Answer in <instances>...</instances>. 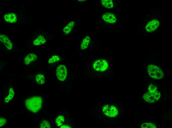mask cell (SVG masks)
I'll return each mask as SVG.
<instances>
[{"label":"cell","mask_w":172,"mask_h":128,"mask_svg":"<svg viewBox=\"0 0 172 128\" xmlns=\"http://www.w3.org/2000/svg\"><path fill=\"white\" fill-rule=\"evenodd\" d=\"M49 38L42 34H39L32 36L27 44V46L29 48L41 47L48 42Z\"/></svg>","instance_id":"3"},{"label":"cell","mask_w":172,"mask_h":128,"mask_svg":"<svg viewBox=\"0 0 172 128\" xmlns=\"http://www.w3.org/2000/svg\"><path fill=\"white\" fill-rule=\"evenodd\" d=\"M142 128H156V127L155 125L152 123L148 122L143 124L141 126Z\"/></svg>","instance_id":"21"},{"label":"cell","mask_w":172,"mask_h":128,"mask_svg":"<svg viewBox=\"0 0 172 128\" xmlns=\"http://www.w3.org/2000/svg\"><path fill=\"white\" fill-rule=\"evenodd\" d=\"M63 60V58L59 55H48L46 58L47 68H49L56 67L62 63Z\"/></svg>","instance_id":"8"},{"label":"cell","mask_w":172,"mask_h":128,"mask_svg":"<svg viewBox=\"0 0 172 128\" xmlns=\"http://www.w3.org/2000/svg\"><path fill=\"white\" fill-rule=\"evenodd\" d=\"M22 64L26 68H31L36 65L39 61L37 54L35 52H30L26 54L23 58Z\"/></svg>","instance_id":"4"},{"label":"cell","mask_w":172,"mask_h":128,"mask_svg":"<svg viewBox=\"0 0 172 128\" xmlns=\"http://www.w3.org/2000/svg\"><path fill=\"white\" fill-rule=\"evenodd\" d=\"M149 91H153L157 90V87L153 84H151L149 85L148 87Z\"/></svg>","instance_id":"23"},{"label":"cell","mask_w":172,"mask_h":128,"mask_svg":"<svg viewBox=\"0 0 172 128\" xmlns=\"http://www.w3.org/2000/svg\"><path fill=\"white\" fill-rule=\"evenodd\" d=\"M101 2L102 5L106 8L110 9L113 7V2L111 0H102Z\"/></svg>","instance_id":"17"},{"label":"cell","mask_w":172,"mask_h":128,"mask_svg":"<svg viewBox=\"0 0 172 128\" xmlns=\"http://www.w3.org/2000/svg\"><path fill=\"white\" fill-rule=\"evenodd\" d=\"M1 48L7 51L15 50V46L12 41L6 35L3 34L0 35Z\"/></svg>","instance_id":"6"},{"label":"cell","mask_w":172,"mask_h":128,"mask_svg":"<svg viewBox=\"0 0 172 128\" xmlns=\"http://www.w3.org/2000/svg\"><path fill=\"white\" fill-rule=\"evenodd\" d=\"M72 72L71 67L66 63L62 62L55 67L56 78L58 81L62 82H65L69 75Z\"/></svg>","instance_id":"2"},{"label":"cell","mask_w":172,"mask_h":128,"mask_svg":"<svg viewBox=\"0 0 172 128\" xmlns=\"http://www.w3.org/2000/svg\"><path fill=\"white\" fill-rule=\"evenodd\" d=\"M91 38L90 36H87L82 40L81 43L80 48L82 50H84L87 48L90 43Z\"/></svg>","instance_id":"16"},{"label":"cell","mask_w":172,"mask_h":128,"mask_svg":"<svg viewBox=\"0 0 172 128\" xmlns=\"http://www.w3.org/2000/svg\"><path fill=\"white\" fill-rule=\"evenodd\" d=\"M3 18L5 21L11 23H15L17 21L16 15L12 12L6 13L4 15Z\"/></svg>","instance_id":"13"},{"label":"cell","mask_w":172,"mask_h":128,"mask_svg":"<svg viewBox=\"0 0 172 128\" xmlns=\"http://www.w3.org/2000/svg\"><path fill=\"white\" fill-rule=\"evenodd\" d=\"M45 76V74L42 72L36 73L32 75V80L38 85H44L46 82Z\"/></svg>","instance_id":"12"},{"label":"cell","mask_w":172,"mask_h":128,"mask_svg":"<svg viewBox=\"0 0 172 128\" xmlns=\"http://www.w3.org/2000/svg\"><path fill=\"white\" fill-rule=\"evenodd\" d=\"M60 128H71V127L70 126H69L68 125H61L60 127Z\"/></svg>","instance_id":"24"},{"label":"cell","mask_w":172,"mask_h":128,"mask_svg":"<svg viewBox=\"0 0 172 128\" xmlns=\"http://www.w3.org/2000/svg\"><path fill=\"white\" fill-rule=\"evenodd\" d=\"M160 24L159 21L156 20H153L149 22L146 27L147 31L151 32L154 31L159 27Z\"/></svg>","instance_id":"14"},{"label":"cell","mask_w":172,"mask_h":128,"mask_svg":"<svg viewBox=\"0 0 172 128\" xmlns=\"http://www.w3.org/2000/svg\"><path fill=\"white\" fill-rule=\"evenodd\" d=\"M148 72L152 78L155 79L160 80L164 76V73L162 70L157 66L153 64L149 65L147 69Z\"/></svg>","instance_id":"7"},{"label":"cell","mask_w":172,"mask_h":128,"mask_svg":"<svg viewBox=\"0 0 172 128\" xmlns=\"http://www.w3.org/2000/svg\"><path fill=\"white\" fill-rule=\"evenodd\" d=\"M102 111L105 115L110 117H115L118 114L117 108L112 105L107 104L105 105L103 107Z\"/></svg>","instance_id":"10"},{"label":"cell","mask_w":172,"mask_h":128,"mask_svg":"<svg viewBox=\"0 0 172 128\" xmlns=\"http://www.w3.org/2000/svg\"><path fill=\"white\" fill-rule=\"evenodd\" d=\"M4 103L10 102L15 96V91L13 82H10L6 84L3 87Z\"/></svg>","instance_id":"5"},{"label":"cell","mask_w":172,"mask_h":128,"mask_svg":"<svg viewBox=\"0 0 172 128\" xmlns=\"http://www.w3.org/2000/svg\"><path fill=\"white\" fill-rule=\"evenodd\" d=\"M64 121V118L62 115L59 116L55 120L56 125L58 127H60L63 123Z\"/></svg>","instance_id":"19"},{"label":"cell","mask_w":172,"mask_h":128,"mask_svg":"<svg viewBox=\"0 0 172 128\" xmlns=\"http://www.w3.org/2000/svg\"><path fill=\"white\" fill-rule=\"evenodd\" d=\"M40 128H50L51 126L49 122L47 120H44L42 121L40 124Z\"/></svg>","instance_id":"20"},{"label":"cell","mask_w":172,"mask_h":128,"mask_svg":"<svg viewBox=\"0 0 172 128\" xmlns=\"http://www.w3.org/2000/svg\"><path fill=\"white\" fill-rule=\"evenodd\" d=\"M102 18L104 20L108 23H114L116 20L114 15L112 13L107 12L102 15Z\"/></svg>","instance_id":"15"},{"label":"cell","mask_w":172,"mask_h":128,"mask_svg":"<svg viewBox=\"0 0 172 128\" xmlns=\"http://www.w3.org/2000/svg\"><path fill=\"white\" fill-rule=\"evenodd\" d=\"M0 127L3 128L4 127L7 123V120L4 117H1L0 119Z\"/></svg>","instance_id":"22"},{"label":"cell","mask_w":172,"mask_h":128,"mask_svg":"<svg viewBox=\"0 0 172 128\" xmlns=\"http://www.w3.org/2000/svg\"><path fill=\"white\" fill-rule=\"evenodd\" d=\"M160 96V94L158 91H149L145 93L143 97L146 102L151 103L158 101Z\"/></svg>","instance_id":"9"},{"label":"cell","mask_w":172,"mask_h":128,"mask_svg":"<svg viewBox=\"0 0 172 128\" xmlns=\"http://www.w3.org/2000/svg\"><path fill=\"white\" fill-rule=\"evenodd\" d=\"M74 24V22L73 21L70 22L64 28L63 31L65 34H69L71 31Z\"/></svg>","instance_id":"18"},{"label":"cell","mask_w":172,"mask_h":128,"mask_svg":"<svg viewBox=\"0 0 172 128\" xmlns=\"http://www.w3.org/2000/svg\"><path fill=\"white\" fill-rule=\"evenodd\" d=\"M43 103V99L41 96H33L25 99L23 104L27 110L31 113H36L41 108Z\"/></svg>","instance_id":"1"},{"label":"cell","mask_w":172,"mask_h":128,"mask_svg":"<svg viewBox=\"0 0 172 128\" xmlns=\"http://www.w3.org/2000/svg\"><path fill=\"white\" fill-rule=\"evenodd\" d=\"M92 67L94 70L97 71H106L108 67L107 62L103 59L97 60L93 64Z\"/></svg>","instance_id":"11"}]
</instances>
